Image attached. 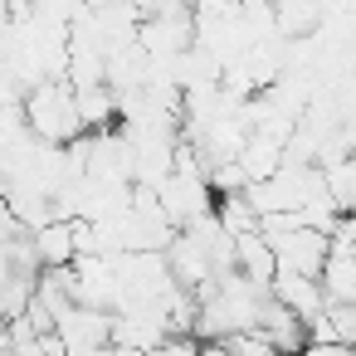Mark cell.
Listing matches in <instances>:
<instances>
[{"label":"cell","instance_id":"obj_1","mask_svg":"<svg viewBox=\"0 0 356 356\" xmlns=\"http://www.w3.org/2000/svg\"><path fill=\"white\" fill-rule=\"evenodd\" d=\"M79 244H74V229L69 225H44L40 229V254H44V264H69V254H74Z\"/></svg>","mask_w":356,"mask_h":356}]
</instances>
